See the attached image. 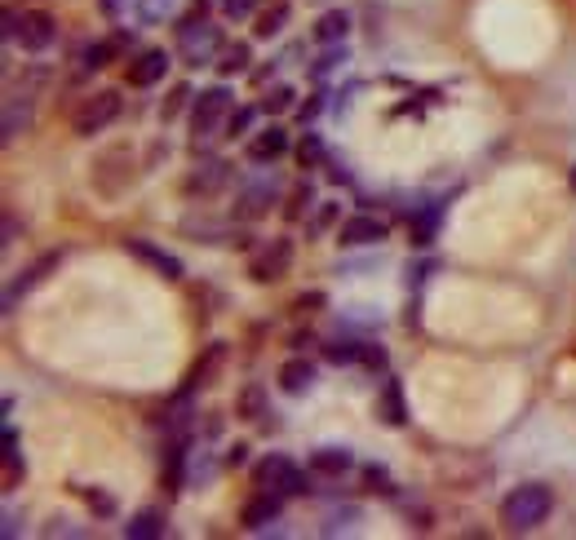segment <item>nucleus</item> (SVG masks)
<instances>
[{
  "label": "nucleus",
  "instance_id": "1",
  "mask_svg": "<svg viewBox=\"0 0 576 540\" xmlns=\"http://www.w3.org/2000/svg\"><path fill=\"white\" fill-rule=\"evenodd\" d=\"M49 84V67H27L19 84L5 89V133H0V142L14 146L32 120H36V98H40V89Z\"/></svg>",
  "mask_w": 576,
  "mask_h": 540
},
{
  "label": "nucleus",
  "instance_id": "2",
  "mask_svg": "<svg viewBox=\"0 0 576 540\" xmlns=\"http://www.w3.org/2000/svg\"><path fill=\"white\" fill-rule=\"evenodd\" d=\"M23 49V54H49L58 45V19L45 10H5V49Z\"/></svg>",
  "mask_w": 576,
  "mask_h": 540
},
{
  "label": "nucleus",
  "instance_id": "3",
  "mask_svg": "<svg viewBox=\"0 0 576 540\" xmlns=\"http://www.w3.org/2000/svg\"><path fill=\"white\" fill-rule=\"evenodd\" d=\"M554 514V492L545 483H524L502 501V523L510 531H537Z\"/></svg>",
  "mask_w": 576,
  "mask_h": 540
},
{
  "label": "nucleus",
  "instance_id": "4",
  "mask_svg": "<svg viewBox=\"0 0 576 540\" xmlns=\"http://www.w3.org/2000/svg\"><path fill=\"white\" fill-rule=\"evenodd\" d=\"M231 111H235V94H231V84H226V80H222V84L200 89L196 103H191V138H196V146H200V142L222 138V129H226V116H231Z\"/></svg>",
  "mask_w": 576,
  "mask_h": 540
},
{
  "label": "nucleus",
  "instance_id": "5",
  "mask_svg": "<svg viewBox=\"0 0 576 540\" xmlns=\"http://www.w3.org/2000/svg\"><path fill=\"white\" fill-rule=\"evenodd\" d=\"M254 479H258V488L284 492L289 501H293V496H310V492H315V474H310V466L302 470V466H297L293 457H284V453L262 457V461H258V470H254Z\"/></svg>",
  "mask_w": 576,
  "mask_h": 540
},
{
  "label": "nucleus",
  "instance_id": "6",
  "mask_svg": "<svg viewBox=\"0 0 576 540\" xmlns=\"http://www.w3.org/2000/svg\"><path fill=\"white\" fill-rule=\"evenodd\" d=\"M120 116H125V98H120V89H98V94H90L85 103L75 107L71 129H75V138H103V133H107Z\"/></svg>",
  "mask_w": 576,
  "mask_h": 540
},
{
  "label": "nucleus",
  "instance_id": "7",
  "mask_svg": "<svg viewBox=\"0 0 576 540\" xmlns=\"http://www.w3.org/2000/svg\"><path fill=\"white\" fill-rule=\"evenodd\" d=\"M222 49H226V36H222L218 23H200V27H183V32H178V58H183V67H191V71L218 67Z\"/></svg>",
  "mask_w": 576,
  "mask_h": 540
},
{
  "label": "nucleus",
  "instance_id": "8",
  "mask_svg": "<svg viewBox=\"0 0 576 540\" xmlns=\"http://www.w3.org/2000/svg\"><path fill=\"white\" fill-rule=\"evenodd\" d=\"M293 261H297L293 239H289V235H275V239H267V244L249 257V275H254L258 284H280V280H289Z\"/></svg>",
  "mask_w": 576,
  "mask_h": 540
},
{
  "label": "nucleus",
  "instance_id": "9",
  "mask_svg": "<svg viewBox=\"0 0 576 540\" xmlns=\"http://www.w3.org/2000/svg\"><path fill=\"white\" fill-rule=\"evenodd\" d=\"M280 196H284V187H280V177H254V183H244L239 191H235V218L239 222H258V218H267L275 204H280Z\"/></svg>",
  "mask_w": 576,
  "mask_h": 540
},
{
  "label": "nucleus",
  "instance_id": "10",
  "mask_svg": "<svg viewBox=\"0 0 576 540\" xmlns=\"http://www.w3.org/2000/svg\"><path fill=\"white\" fill-rule=\"evenodd\" d=\"M58 266H62V253H40L32 266H23V270H19V275L5 284V319L19 310V302H27V297H32V289H40V284L54 275Z\"/></svg>",
  "mask_w": 576,
  "mask_h": 540
},
{
  "label": "nucleus",
  "instance_id": "11",
  "mask_svg": "<svg viewBox=\"0 0 576 540\" xmlns=\"http://www.w3.org/2000/svg\"><path fill=\"white\" fill-rule=\"evenodd\" d=\"M160 479L174 496L191 479V430L187 434H164V453H160Z\"/></svg>",
  "mask_w": 576,
  "mask_h": 540
},
{
  "label": "nucleus",
  "instance_id": "12",
  "mask_svg": "<svg viewBox=\"0 0 576 540\" xmlns=\"http://www.w3.org/2000/svg\"><path fill=\"white\" fill-rule=\"evenodd\" d=\"M125 253H129L133 261H142L146 270H155V275L174 280V284L187 275L183 257H178V253H169V248H160V244H155V239H146V235H129V239H125Z\"/></svg>",
  "mask_w": 576,
  "mask_h": 540
},
{
  "label": "nucleus",
  "instance_id": "13",
  "mask_svg": "<svg viewBox=\"0 0 576 540\" xmlns=\"http://www.w3.org/2000/svg\"><path fill=\"white\" fill-rule=\"evenodd\" d=\"M289 151H293V142H289V129H284L280 120L262 125L254 138H244V160H249V164H258V168H267V164L284 160Z\"/></svg>",
  "mask_w": 576,
  "mask_h": 540
},
{
  "label": "nucleus",
  "instance_id": "14",
  "mask_svg": "<svg viewBox=\"0 0 576 540\" xmlns=\"http://www.w3.org/2000/svg\"><path fill=\"white\" fill-rule=\"evenodd\" d=\"M386 235H390V222L377 218V213H351L338 226L342 248H377V244H386Z\"/></svg>",
  "mask_w": 576,
  "mask_h": 540
},
{
  "label": "nucleus",
  "instance_id": "15",
  "mask_svg": "<svg viewBox=\"0 0 576 540\" xmlns=\"http://www.w3.org/2000/svg\"><path fill=\"white\" fill-rule=\"evenodd\" d=\"M306 466H310V474H315V479H324V483H342L346 474H355V470H360L355 453H351V447H338V443L315 447Z\"/></svg>",
  "mask_w": 576,
  "mask_h": 540
},
{
  "label": "nucleus",
  "instance_id": "16",
  "mask_svg": "<svg viewBox=\"0 0 576 540\" xmlns=\"http://www.w3.org/2000/svg\"><path fill=\"white\" fill-rule=\"evenodd\" d=\"M169 71H174V58L164 49H138L129 58V89H155L169 80Z\"/></svg>",
  "mask_w": 576,
  "mask_h": 540
},
{
  "label": "nucleus",
  "instance_id": "17",
  "mask_svg": "<svg viewBox=\"0 0 576 540\" xmlns=\"http://www.w3.org/2000/svg\"><path fill=\"white\" fill-rule=\"evenodd\" d=\"M284 492H271V488H258V496H249L244 501V509H239V523L249 527V531H267L271 523H280L284 518Z\"/></svg>",
  "mask_w": 576,
  "mask_h": 540
},
{
  "label": "nucleus",
  "instance_id": "18",
  "mask_svg": "<svg viewBox=\"0 0 576 540\" xmlns=\"http://www.w3.org/2000/svg\"><path fill=\"white\" fill-rule=\"evenodd\" d=\"M116 54H120V40L111 36V40H85V45H80L75 49V80H90V75H98V71H107L111 62H116Z\"/></svg>",
  "mask_w": 576,
  "mask_h": 540
},
{
  "label": "nucleus",
  "instance_id": "19",
  "mask_svg": "<svg viewBox=\"0 0 576 540\" xmlns=\"http://www.w3.org/2000/svg\"><path fill=\"white\" fill-rule=\"evenodd\" d=\"M231 183V164L226 160H204V164H196V173H187V183H183V191L196 200H204V196H213V191H222Z\"/></svg>",
  "mask_w": 576,
  "mask_h": 540
},
{
  "label": "nucleus",
  "instance_id": "20",
  "mask_svg": "<svg viewBox=\"0 0 576 540\" xmlns=\"http://www.w3.org/2000/svg\"><path fill=\"white\" fill-rule=\"evenodd\" d=\"M364 350H368V337H328L324 341V364H333V368H360L364 364Z\"/></svg>",
  "mask_w": 576,
  "mask_h": 540
},
{
  "label": "nucleus",
  "instance_id": "21",
  "mask_svg": "<svg viewBox=\"0 0 576 540\" xmlns=\"http://www.w3.org/2000/svg\"><path fill=\"white\" fill-rule=\"evenodd\" d=\"M377 416L390 425V430H399V425H408V403H403V386H399V377H381V390H377Z\"/></svg>",
  "mask_w": 576,
  "mask_h": 540
},
{
  "label": "nucleus",
  "instance_id": "22",
  "mask_svg": "<svg viewBox=\"0 0 576 540\" xmlns=\"http://www.w3.org/2000/svg\"><path fill=\"white\" fill-rule=\"evenodd\" d=\"M315 377H319V373H315L310 359H306V354H293V359H284V364H280V377H275V381H280L284 395L297 399V395H306V390L315 386Z\"/></svg>",
  "mask_w": 576,
  "mask_h": 540
},
{
  "label": "nucleus",
  "instance_id": "23",
  "mask_svg": "<svg viewBox=\"0 0 576 540\" xmlns=\"http://www.w3.org/2000/svg\"><path fill=\"white\" fill-rule=\"evenodd\" d=\"M125 540H160L169 536V518H164V509H138L125 527H120Z\"/></svg>",
  "mask_w": 576,
  "mask_h": 540
},
{
  "label": "nucleus",
  "instance_id": "24",
  "mask_svg": "<svg viewBox=\"0 0 576 540\" xmlns=\"http://www.w3.org/2000/svg\"><path fill=\"white\" fill-rule=\"evenodd\" d=\"M14 412H5V492H14L19 483H23V474H27V461H23V443H19V430H14V421H10Z\"/></svg>",
  "mask_w": 576,
  "mask_h": 540
},
{
  "label": "nucleus",
  "instance_id": "25",
  "mask_svg": "<svg viewBox=\"0 0 576 540\" xmlns=\"http://www.w3.org/2000/svg\"><path fill=\"white\" fill-rule=\"evenodd\" d=\"M235 416L239 421H271L275 412H271V399H267V390L258 386V381H249L239 395H235Z\"/></svg>",
  "mask_w": 576,
  "mask_h": 540
},
{
  "label": "nucleus",
  "instance_id": "26",
  "mask_svg": "<svg viewBox=\"0 0 576 540\" xmlns=\"http://www.w3.org/2000/svg\"><path fill=\"white\" fill-rule=\"evenodd\" d=\"M346 36H351V14L346 10H328L319 23H315V32H310V40L324 49V45H346Z\"/></svg>",
  "mask_w": 576,
  "mask_h": 540
},
{
  "label": "nucleus",
  "instance_id": "27",
  "mask_svg": "<svg viewBox=\"0 0 576 540\" xmlns=\"http://www.w3.org/2000/svg\"><path fill=\"white\" fill-rule=\"evenodd\" d=\"M333 226H342V200H319L315 209H310V218H306V239H324Z\"/></svg>",
  "mask_w": 576,
  "mask_h": 540
},
{
  "label": "nucleus",
  "instance_id": "28",
  "mask_svg": "<svg viewBox=\"0 0 576 540\" xmlns=\"http://www.w3.org/2000/svg\"><path fill=\"white\" fill-rule=\"evenodd\" d=\"M249 71H254V45H249V40H235V45L222 49V58H218V75H222V80L249 75Z\"/></svg>",
  "mask_w": 576,
  "mask_h": 540
},
{
  "label": "nucleus",
  "instance_id": "29",
  "mask_svg": "<svg viewBox=\"0 0 576 540\" xmlns=\"http://www.w3.org/2000/svg\"><path fill=\"white\" fill-rule=\"evenodd\" d=\"M178 5H183V0H129V14H133V23L155 27V23H164V19H174Z\"/></svg>",
  "mask_w": 576,
  "mask_h": 540
},
{
  "label": "nucleus",
  "instance_id": "30",
  "mask_svg": "<svg viewBox=\"0 0 576 540\" xmlns=\"http://www.w3.org/2000/svg\"><path fill=\"white\" fill-rule=\"evenodd\" d=\"M289 19H293L289 0H275L271 10H262V14H258V27H254V36H258V40H280V36H284V27H289Z\"/></svg>",
  "mask_w": 576,
  "mask_h": 540
},
{
  "label": "nucleus",
  "instance_id": "31",
  "mask_svg": "<svg viewBox=\"0 0 576 540\" xmlns=\"http://www.w3.org/2000/svg\"><path fill=\"white\" fill-rule=\"evenodd\" d=\"M222 359H226V345H222V341H213V345L204 350V359H196V368H191L187 386H196V390L213 386V377H218V368H222Z\"/></svg>",
  "mask_w": 576,
  "mask_h": 540
},
{
  "label": "nucleus",
  "instance_id": "32",
  "mask_svg": "<svg viewBox=\"0 0 576 540\" xmlns=\"http://www.w3.org/2000/svg\"><path fill=\"white\" fill-rule=\"evenodd\" d=\"M258 120H262V107H235L231 116H226V129H222V138L226 142H244V138H254L258 133Z\"/></svg>",
  "mask_w": 576,
  "mask_h": 540
},
{
  "label": "nucleus",
  "instance_id": "33",
  "mask_svg": "<svg viewBox=\"0 0 576 540\" xmlns=\"http://www.w3.org/2000/svg\"><path fill=\"white\" fill-rule=\"evenodd\" d=\"M293 107H297V84H271V89H267V98H262V116L280 120V116H289Z\"/></svg>",
  "mask_w": 576,
  "mask_h": 540
},
{
  "label": "nucleus",
  "instance_id": "34",
  "mask_svg": "<svg viewBox=\"0 0 576 540\" xmlns=\"http://www.w3.org/2000/svg\"><path fill=\"white\" fill-rule=\"evenodd\" d=\"M439 218H444V204H426V209L413 218V244H418V248L435 244V235H439Z\"/></svg>",
  "mask_w": 576,
  "mask_h": 540
},
{
  "label": "nucleus",
  "instance_id": "35",
  "mask_svg": "<svg viewBox=\"0 0 576 540\" xmlns=\"http://www.w3.org/2000/svg\"><path fill=\"white\" fill-rule=\"evenodd\" d=\"M191 103H196V89H191V84H174V89H169V98L160 103V120H164V125H174Z\"/></svg>",
  "mask_w": 576,
  "mask_h": 540
},
{
  "label": "nucleus",
  "instance_id": "36",
  "mask_svg": "<svg viewBox=\"0 0 576 540\" xmlns=\"http://www.w3.org/2000/svg\"><path fill=\"white\" fill-rule=\"evenodd\" d=\"M342 62H346V45H324L315 67H310V80H328L333 71H342Z\"/></svg>",
  "mask_w": 576,
  "mask_h": 540
},
{
  "label": "nucleus",
  "instance_id": "37",
  "mask_svg": "<svg viewBox=\"0 0 576 540\" xmlns=\"http://www.w3.org/2000/svg\"><path fill=\"white\" fill-rule=\"evenodd\" d=\"M315 204H319L315 187H310V183H297V187H293V196H289V209H284V218H289V222H302V218H306Z\"/></svg>",
  "mask_w": 576,
  "mask_h": 540
},
{
  "label": "nucleus",
  "instance_id": "38",
  "mask_svg": "<svg viewBox=\"0 0 576 540\" xmlns=\"http://www.w3.org/2000/svg\"><path fill=\"white\" fill-rule=\"evenodd\" d=\"M297 164H302V168H319V164H324V138H319V133H306V138L297 142Z\"/></svg>",
  "mask_w": 576,
  "mask_h": 540
},
{
  "label": "nucleus",
  "instance_id": "39",
  "mask_svg": "<svg viewBox=\"0 0 576 540\" xmlns=\"http://www.w3.org/2000/svg\"><path fill=\"white\" fill-rule=\"evenodd\" d=\"M218 5H222V14H226L231 23H244V19H254V14H258L262 0H218Z\"/></svg>",
  "mask_w": 576,
  "mask_h": 540
},
{
  "label": "nucleus",
  "instance_id": "40",
  "mask_svg": "<svg viewBox=\"0 0 576 540\" xmlns=\"http://www.w3.org/2000/svg\"><path fill=\"white\" fill-rule=\"evenodd\" d=\"M209 14H213V0H191V10H187V14L178 19V32H183V27H200V23H213Z\"/></svg>",
  "mask_w": 576,
  "mask_h": 540
},
{
  "label": "nucleus",
  "instance_id": "41",
  "mask_svg": "<svg viewBox=\"0 0 576 540\" xmlns=\"http://www.w3.org/2000/svg\"><path fill=\"white\" fill-rule=\"evenodd\" d=\"M85 501H90V509H94L98 518H111V514H116V501H111L107 492H94V488H85Z\"/></svg>",
  "mask_w": 576,
  "mask_h": 540
},
{
  "label": "nucleus",
  "instance_id": "42",
  "mask_svg": "<svg viewBox=\"0 0 576 540\" xmlns=\"http://www.w3.org/2000/svg\"><path fill=\"white\" fill-rule=\"evenodd\" d=\"M23 523H27V518H23V514H19V509L5 501V523H0V536H5V540H14V536L23 531Z\"/></svg>",
  "mask_w": 576,
  "mask_h": 540
},
{
  "label": "nucleus",
  "instance_id": "43",
  "mask_svg": "<svg viewBox=\"0 0 576 540\" xmlns=\"http://www.w3.org/2000/svg\"><path fill=\"white\" fill-rule=\"evenodd\" d=\"M45 536H90V527H71L67 518H54V523L45 527Z\"/></svg>",
  "mask_w": 576,
  "mask_h": 540
},
{
  "label": "nucleus",
  "instance_id": "44",
  "mask_svg": "<svg viewBox=\"0 0 576 540\" xmlns=\"http://www.w3.org/2000/svg\"><path fill=\"white\" fill-rule=\"evenodd\" d=\"M364 479H368V488H373V492H390V474H386L381 466H368V470H364Z\"/></svg>",
  "mask_w": 576,
  "mask_h": 540
},
{
  "label": "nucleus",
  "instance_id": "45",
  "mask_svg": "<svg viewBox=\"0 0 576 540\" xmlns=\"http://www.w3.org/2000/svg\"><path fill=\"white\" fill-rule=\"evenodd\" d=\"M5 248H14L19 244V218H14V209H5V239H0Z\"/></svg>",
  "mask_w": 576,
  "mask_h": 540
},
{
  "label": "nucleus",
  "instance_id": "46",
  "mask_svg": "<svg viewBox=\"0 0 576 540\" xmlns=\"http://www.w3.org/2000/svg\"><path fill=\"white\" fill-rule=\"evenodd\" d=\"M98 10L107 19H120V14H129V0H98Z\"/></svg>",
  "mask_w": 576,
  "mask_h": 540
},
{
  "label": "nucleus",
  "instance_id": "47",
  "mask_svg": "<svg viewBox=\"0 0 576 540\" xmlns=\"http://www.w3.org/2000/svg\"><path fill=\"white\" fill-rule=\"evenodd\" d=\"M244 461H249V447H244V443H235L231 453L222 457V466H244Z\"/></svg>",
  "mask_w": 576,
  "mask_h": 540
},
{
  "label": "nucleus",
  "instance_id": "48",
  "mask_svg": "<svg viewBox=\"0 0 576 540\" xmlns=\"http://www.w3.org/2000/svg\"><path fill=\"white\" fill-rule=\"evenodd\" d=\"M319 98H324V94H315V103H302V107H297V116H302V120H315V116L324 111V103H319Z\"/></svg>",
  "mask_w": 576,
  "mask_h": 540
}]
</instances>
